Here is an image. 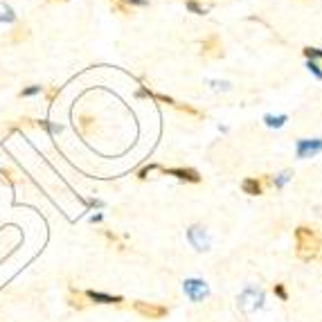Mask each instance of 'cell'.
<instances>
[{
    "label": "cell",
    "instance_id": "6da1fadb",
    "mask_svg": "<svg viewBox=\"0 0 322 322\" xmlns=\"http://www.w3.org/2000/svg\"><path fill=\"white\" fill-rule=\"evenodd\" d=\"M295 254L302 262H313L322 257V237L313 228L300 225L295 230Z\"/></svg>",
    "mask_w": 322,
    "mask_h": 322
},
{
    "label": "cell",
    "instance_id": "7a4b0ae2",
    "mask_svg": "<svg viewBox=\"0 0 322 322\" xmlns=\"http://www.w3.org/2000/svg\"><path fill=\"white\" fill-rule=\"evenodd\" d=\"M182 291H185V295L189 297L191 302H203L205 297L210 295V288H208V284H205L203 280H185L182 282Z\"/></svg>",
    "mask_w": 322,
    "mask_h": 322
},
{
    "label": "cell",
    "instance_id": "3957f363",
    "mask_svg": "<svg viewBox=\"0 0 322 322\" xmlns=\"http://www.w3.org/2000/svg\"><path fill=\"white\" fill-rule=\"evenodd\" d=\"M264 302V295L262 291H257V288H246V291L241 293V297H239V309L243 311V313H252L254 309H259Z\"/></svg>",
    "mask_w": 322,
    "mask_h": 322
},
{
    "label": "cell",
    "instance_id": "277c9868",
    "mask_svg": "<svg viewBox=\"0 0 322 322\" xmlns=\"http://www.w3.org/2000/svg\"><path fill=\"white\" fill-rule=\"evenodd\" d=\"M133 309H136L140 315H144V318H149V320H160V318H165V315L169 313L167 306L151 304V302H133Z\"/></svg>",
    "mask_w": 322,
    "mask_h": 322
},
{
    "label": "cell",
    "instance_id": "5b68a950",
    "mask_svg": "<svg viewBox=\"0 0 322 322\" xmlns=\"http://www.w3.org/2000/svg\"><path fill=\"white\" fill-rule=\"evenodd\" d=\"M187 237H189V241H191V246L196 248V250H208L210 248V237H208V232H205L201 225H191L189 228V232H187Z\"/></svg>",
    "mask_w": 322,
    "mask_h": 322
},
{
    "label": "cell",
    "instance_id": "8992f818",
    "mask_svg": "<svg viewBox=\"0 0 322 322\" xmlns=\"http://www.w3.org/2000/svg\"><path fill=\"white\" fill-rule=\"evenodd\" d=\"M167 176H176L178 180L185 182H201V174L191 167H171V169H165Z\"/></svg>",
    "mask_w": 322,
    "mask_h": 322
},
{
    "label": "cell",
    "instance_id": "52a82bcc",
    "mask_svg": "<svg viewBox=\"0 0 322 322\" xmlns=\"http://www.w3.org/2000/svg\"><path fill=\"white\" fill-rule=\"evenodd\" d=\"M201 52H203L205 56H212V59H219L221 54H223V45H221V38L212 34L208 36L203 43H201Z\"/></svg>",
    "mask_w": 322,
    "mask_h": 322
},
{
    "label": "cell",
    "instance_id": "ba28073f",
    "mask_svg": "<svg viewBox=\"0 0 322 322\" xmlns=\"http://www.w3.org/2000/svg\"><path fill=\"white\" fill-rule=\"evenodd\" d=\"M322 151V140H300L297 142V158H313Z\"/></svg>",
    "mask_w": 322,
    "mask_h": 322
},
{
    "label": "cell",
    "instance_id": "9c48e42d",
    "mask_svg": "<svg viewBox=\"0 0 322 322\" xmlns=\"http://www.w3.org/2000/svg\"><path fill=\"white\" fill-rule=\"evenodd\" d=\"M86 297L95 304H122L124 297L119 295H108V293H102V291H86Z\"/></svg>",
    "mask_w": 322,
    "mask_h": 322
},
{
    "label": "cell",
    "instance_id": "30bf717a",
    "mask_svg": "<svg viewBox=\"0 0 322 322\" xmlns=\"http://www.w3.org/2000/svg\"><path fill=\"white\" fill-rule=\"evenodd\" d=\"M241 189H243V194H248V196H262L264 194L262 180L254 178V176H248V178L241 180Z\"/></svg>",
    "mask_w": 322,
    "mask_h": 322
},
{
    "label": "cell",
    "instance_id": "8fae6325",
    "mask_svg": "<svg viewBox=\"0 0 322 322\" xmlns=\"http://www.w3.org/2000/svg\"><path fill=\"white\" fill-rule=\"evenodd\" d=\"M88 297H86V293L77 291V288H70V295H68V302L72 309H86V304H88Z\"/></svg>",
    "mask_w": 322,
    "mask_h": 322
},
{
    "label": "cell",
    "instance_id": "7c38bea8",
    "mask_svg": "<svg viewBox=\"0 0 322 322\" xmlns=\"http://www.w3.org/2000/svg\"><path fill=\"white\" fill-rule=\"evenodd\" d=\"M0 21H3V23H14V21H16L14 9L9 7V5H5V3H0Z\"/></svg>",
    "mask_w": 322,
    "mask_h": 322
},
{
    "label": "cell",
    "instance_id": "4fadbf2b",
    "mask_svg": "<svg viewBox=\"0 0 322 322\" xmlns=\"http://www.w3.org/2000/svg\"><path fill=\"white\" fill-rule=\"evenodd\" d=\"M174 108H176V110H180V113H187V115H191V117H201V110H199V108H194V106H189V104H180V102H174Z\"/></svg>",
    "mask_w": 322,
    "mask_h": 322
},
{
    "label": "cell",
    "instance_id": "5bb4252c",
    "mask_svg": "<svg viewBox=\"0 0 322 322\" xmlns=\"http://www.w3.org/2000/svg\"><path fill=\"white\" fill-rule=\"evenodd\" d=\"M187 9H189L191 14H199V16H203V14H208V7L205 5H201L199 0H187Z\"/></svg>",
    "mask_w": 322,
    "mask_h": 322
},
{
    "label": "cell",
    "instance_id": "9a60e30c",
    "mask_svg": "<svg viewBox=\"0 0 322 322\" xmlns=\"http://www.w3.org/2000/svg\"><path fill=\"white\" fill-rule=\"evenodd\" d=\"M302 54H304L309 61H313V63L315 61H322V50H318V47H304Z\"/></svg>",
    "mask_w": 322,
    "mask_h": 322
},
{
    "label": "cell",
    "instance_id": "2e32d148",
    "mask_svg": "<svg viewBox=\"0 0 322 322\" xmlns=\"http://www.w3.org/2000/svg\"><path fill=\"white\" fill-rule=\"evenodd\" d=\"M273 293H275L277 297H280L282 302L288 300V291H286V284H282V282H277V284H273Z\"/></svg>",
    "mask_w": 322,
    "mask_h": 322
},
{
    "label": "cell",
    "instance_id": "e0dca14e",
    "mask_svg": "<svg viewBox=\"0 0 322 322\" xmlns=\"http://www.w3.org/2000/svg\"><path fill=\"white\" fill-rule=\"evenodd\" d=\"M266 124L268 126H275V128H280V126H284V122H286V115H280V117H273V115H266Z\"/></svg>",
    "mask_w": 322,
    "mask_h": 322
},
{
    "label": "cell",
    "instance_id": "ac0fdd59",
    "mask_svg": "<svg viewBox=\"0 0 322 322\" xmlns=\"http://www.w3.org/2000/svg\"><path fill=\"white\" fill-rule=\"evenodd\" d=\"M43 88L41 86H27V88L21 90V97H34V95H41Z\"/></svg>",
    "mask_w": 322,
    "mask_h": 322
},
{
    "label": "cell",
    "instance_id": "d6986e66",
    "mask_svg": "<svg viewBox=\"0 0 322 322\" xmlns=\"http://www.w3.org/2000/svg\"><path fill=\"white\" fill-rule=\"evenodd\" d=\"M41 126L45 128V131H50V133H61V131H63L61 124H52V122H47V119H41Z\"/></svg>",
    "mask_w": 322,
    "mask_h": 322
},
{
    "label": "cell",
    "instance_id": "ffe728a7",
    "mask_svg": "<svg viewBox=\"0 0 322 322\" xmlns=\"http://www.w3.org/2000/svg\"><path fill=\"white\" fill-rule=\"evenodd\" d=\"M117 3H124L126 7H147V0H117Z\"/></svg>",
    "mask_w": 322,
    "mask_h": 322
},
{
    "label": "cell",
    "instance_id": "44dd1931",
    "mask_svg": "<svg viewBox=\"0 0 322 322\" xmlns=\"http://www.w3.org/2000/svg\"><path fill=\"white\" fill-rule=\"evenodd\" d=\"M110 3H113V7L117 9L119 14H131V7H126L124 3H117V0H110Z\"/></svg>",
    "mask_w": 322,
    "mask_h": 322
},
{
    "label": "cell",
    "instance_id": "7402d4cb",
    "mask_svg": "<svg viewBox=\"0 0 322 322\" xmlns=\"http://www.w3.org/2000/svg\"><path fill=\"white\" fill-rule=\"evenodd\" d=\"M309 70L313 72V75L318 77V79H322V70H320V66H318V63H313V61H309Z\"/></svg>",
    "mask_w": 322,
    "mask_h": 322
},
{
    "label": "cell",
    "instance_id": "603a6c76",
    "mask_svg": "<svg viewBox=\"0 0 322 322\" xmlns=\"http://www.w3.org/2000/svg\"><path fill=\"white\" fill-rule=\"evenodd\" d=\"M153 169H156V165H149V167H144V169H140V178L144 180V178H147V174H151Z\"/></svg>",
    "mask_w": 322,
    "mask_h": 322
},
{
    "label": "cell",
    "instance_id": "cb8c5ba5",
    "mask_svg": "<svg viewBox=\"0 0 322 322\" xmlns=\"http://www.w3.org/2000/svg\"><path fill=\"white\" fill-rule=\"evenodd\" d=\"M56 97V88H52V90H47V99H54Z\"/></svg>",
    "mask_w": 322,
    "mask_h": 322
},
{
    "label": "cell",
    "instance_id": "d4e9b609",
    "mask_svg": "<svg viewBox=\"0 0 322 322\" xmlns=\"http://www.w3.org/2000/svg\"><path fill=\"white\" fill-rule=\"evenodd\" d=\"M90 205H95V208H102V201H99V199H95V201H90Z\"/></svg>",
    "mask_w": 322,
    "mask_h": 322
},
{
    "label": "cell",
    "instance_id": "484cf974",
    "mask_svg": "<svg viewBox=\"0 0 322 322\" xmlns=\"http://www.w3.org/2000/svg\"><path fill=\"white\" fill-rule=\"evenodd\" d=\"M90 221H93V223H99V221H102V214H95Z\"/></svg>",
    "mask_w": 322,
    "mask_h": 322
},
{
    "label": "cell",
    "instance_id": "4316f807",
    "mask_svg": "<svg viewBox=\"0 0 322 322\" xmlns=\"http://www.w3.org/2000/svg\"><path fill=\"white\" fill-rule=\"evenodd\" d=\"M0 174H5V171H3V169H0Z\"/></svg>",
    "mask_w": 322,
    "mask_h": 322
}]
</instances>
